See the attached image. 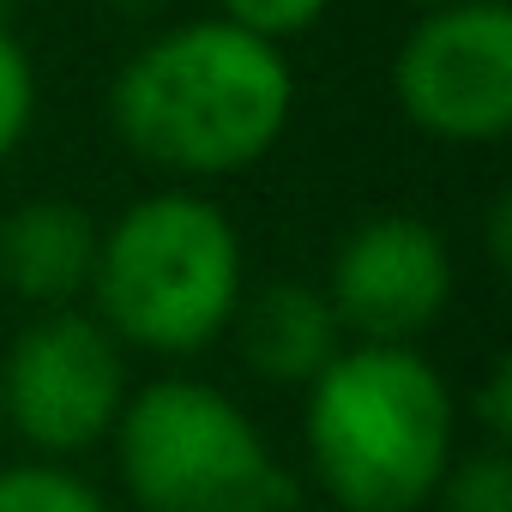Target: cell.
Instances as JSON below:
<instances>
[{
    "label": "cell",
    "instance_id": "obj_7",
    "mask_svg": "<svg viewBox=\"0 0 512 512\" xmlns=\"http://www.w3.org/2000/svg\"><path fill=\"white\" fill-rule=\"evenodd\" d=\"M458 290L452 241L416 211H374L344 229L320 296L332 302L344 344H410L428 338Z\"/></svg>",
    "mask_w": 512,
    "mask_h": 512
},
{
    "label": "cell",
    "instance_id": "obj_8",
    "mask_svg": "<svg viewBox=\"0 0 512 512\" xmlns=\"http://www.w3.org/2000/svg\"><path fill=\"white\" fill-rule=\"evenodd\" d=\"M103 223L79 199H19L0 217V290L19 296L31 314L79 308L91 296Z\"/></svg>",
    "mask_w": 512,
    "mask_h": 512
},
{
    "label": "cell",
    "instance_id": "obj_12",
    "mask_svg": "<svg viewBox=\"0 0 512 512\" xmlns=\"http://www.w3.org/2000/svg\"><path fill=\"white\" fill-rule=\"evenodd\" d=\"M37 121V61L13 31V13L0 7V163H7Z\"/></svg>",
    "mask_w": 512,
    "mask_h": 512
},
{
    "label": "cell",
    "instance_id": "obj_14",
    "mask_svg": "<svg viewBox=\"0 0 512 512\" xmlns=\"http://www.w3.org/2000/svg\"><path fill=\"white\" fill-rule=\"evenodd\" d=\"M458 416L470 422V434H476V446H512V362L506 356H494L488 368H482V380L470 386V398L458 404Z\"/></svg>",
    "mask_w": 512,
    "mask_h": 512
},
{
    "label": "cell",
    "instance_id": "obj_10",
    "mask_svg": "<svg viewBox=\"0 0 512 512\" xmlns=\"http://www.w3.org/2000/svg\"><path fill=\"white\" fill-rule=\"evenodd\" d=\"M0 512H115V500L79 464L13 458L0 464Z\"/></svg>",
    "mask_w": 512,
    "mask_h": 512
},
{
    "label": "cell",
    "instance_id": "obj_15",
    "mask_svg": "<svg viewBox=\"0 0 512 512\" xmlns=\"http://www.w3.org/2000/svg\"><path fill=\"white\" fill-rule=\"evenodd\" d=\"M506 235H512V199L494 193V205H488V260L494 266H506V247H512Z\"/></svg>",
    "mask_w": 512,
    "mask_h": 512
},
{
    "label": "cell",
    "instance_id": "obj_1",
    "mask_svg": "<svg viewBox=\"0 0 512 512\" xmlns=\"http://www.w3.org/2000/svg\"><path fill=\"white\" fill-rule=\"evenodd\" d=\"M296 115V67L284 49L235 25L181 19L145 37L109 79L115 139L175 175V187L223 181L266 163Z\"/></svg>",
    "mask_w": 512,
    "mask_h": 512
},
{
    "label": "cell",
    "instance_id": "obj_16",
    "mask_svg": "<svg viewBox=\"0 0 512 512\" xmlns=\"http://www.w3.org/2000/svg\"><path fill=\"white\" fill-rule=\"evenodd\" d=\"M416 13H434V7H458V0H410Z\"/></svg>",
    "mask_w": 512,
    "mask_h": 512
},
{
    "label": "cell",
    "instance_id": "obj_13",
    "mask_svg": "<svg viewBox=\"0 0 512 512\" xmlns=\"http://www.w3.org/2000/svg\"><path fill=\"white\" fill-rule=\"evenodd\" d=\"M332 7L338 0H217V19L247 31V37H260V43H272V49H284V43L308 37Z\"/></svg>",
    "mask_w": 512,
    "mask_h": 512
},
{
    "label": "cell",
    "instance_id": "obj_2",
    "mask_svg": "<svg viewBox=\"0 0 512 512\" xmlns=\"http://www.w3.org/2000/svg\"><path fill=\"white\" fill-rule=\"evenodd\" d=\"M458 392L410 344H344L302 392V458L338 512H422L458 446Z\"/></svg>",
    "mask_w": 512,
    "mask_h": 512
},
{
    "label": "cell",
    "instance_id": "obj_6",
    "mask_svg": "<svg viewBox=\"0 0 512 512\" xmlns=\"http://www.w3.org/2000/svg\"><path fill=\"white\" fill-rule=\"evenodd\" d=\"M398 115L458 151L500 145L512 133V7L506 0H458L422 13L386 67Z\"/></svg>",
    "mask_w": 512,
    "mask_h": 512
},
{
    "label": "cell",
    "instance_id": "obj_17",
    "mask_svg": "<svg viewBox=\"0 0 512 512\" xmlns=\"http://www.w3.org/2000/svg\"><path fill=\"white\" fill-rule=\"evenodd\" d=\"M0 7H7V13H13V7H49V0H0Z\"/></svg>",
    "mask_w": 512,
    "mask_h": 512
},
{
    "label": "cell",
    "instance_id": "obj_4",
    "mask_svg": "<svg viewBox=\"0 0 512 512\" xmlns=\"http://www.w3.org/2000/svg\"><path fill=\"white\" fill-rule=\"evenodd\" d=\"M133 512H290L296 476L241 398L199 374L133 386L115 434Z\"/></svg>",
    "mask_w": 512,
    "mask_h": 512
},
{
    "label": "cell",
    "instance_id": "obj_19",
    "mask_svg": "<svg viewBox=\"0 0 512 512\" xmlns=\"http://www.w3.org/2000/svg\"><path fill=\"white\" fill-rule=\"evenodd\" d=\"M290 512H302V506H290Z\"/></svg>",
    "mask_w": 512,
    "mask_h": 512
},
{
    "label": "cell",
    "instance_id": "obj_9",
    "mask_svg": "<svg viewBox=\"0 0 512 512\" xmlns=\"http://www.w3.org/2000/svg\"><path fill=\"white\" fill-rule=\"evenodd\" d=\"M229 338L253 380L290 386V392H308L344 350V326L332 302L320 296V284H302V278H272L260 290H247L229 320Z\"/></svg>",
    "mask_w": 512,
    "mask_h": 512
},
{
    "label": "cell",
    "instance_id": "obj_18",
    "mask_svg": "<svg viewBox=\"0 0 512 512\" xmlns=\"http://www.w3.org/2000/svg\"><path fill=\"white\" fill-rule=\"evenodd\" d=\"M0 446H7V422H0Z\"/></svg>",
    "mask_w": 512,
    "mask_h": 512
},
{
    "label": "cell",
    "instance_id": "obj_11",
    "mask_svg": "<svg viewBox=\"0 0 512 512\" xmlns=\"http://www.w3.org/2000/svg\"><path fill=\"white\" fill-rule=\"evenodd\" d=\"M434 512H512V452L470 446L434 488Z\"/></svg>",
    "mask_w": 512,
    "mask_h": 512
},
{
    "label": "cell",
    "instance_id": "obj_3",
    "mask_svg": "<svg viewBox=\"0 0 512 512\" xmlns=\"http://www.w3.org/2000/svg\"><path fill=\"white\" fill-rule=\"evenodd\" d=\"M247 296V247L235 217L199 187L139 193L103 223L91 314L127 356L187 362L229 338Z\"/></svg>",
    "mask_w": 512,
    "mask_h": 512
},
{
    "label": "cell",
    "instance_id": "obj_5",
    "mask_svg": "<svg viewBox=\"0 0 512 512\" xmlns=\"http://www.w3.org/2000/svg\"><path fill=\"white\" fill-rule=\"evenodd\" d=\"M127 398V350L91 308L31 314L0 356V422L13 440L31 446V458L73 464L109 446Z\"/></svg>",
    "mask_w": 512,
    "mask_h": 512
}]
</instances>
